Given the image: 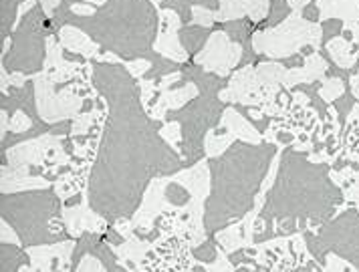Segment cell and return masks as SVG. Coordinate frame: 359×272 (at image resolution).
Returning a JSON list of instances; mask_svg holds the SVG:
<instances>
[{"instance_id": "obj_1", "label": "cell", "mask_w": 359, "mask_h": 272, "mask_svg": "<svg viewBox=\"0 0 359 272\" xmlns=\"http://www.w3.org/2000/svg\"><path fill=\"white\" fill-rule=\"evenodd\" d=\"M61 36H63V38H71V40L79 42V40H83V36H85V34H81V32H79V30H75V28H69V26H65ZM87 42H89V40H85L83 48H79V50H81V52H85V54H95V48H87Z\"/></svg>"}, {"instance_id": "obj_2", "label": "cell", "mask_w": 359, "mask_h": 272, "mask_svg": "<svg viewBox=\"0 0 359 272\" xmlns=\"http://www.w3.org/2000/svg\"><path fill=\"white\" fill-rule=\"evenodd\" d=\"M30 127V119L22 113V111H18V113H14V117H12V123H10V129L12 131H26Z\"/></svg>"}]
</instances>
